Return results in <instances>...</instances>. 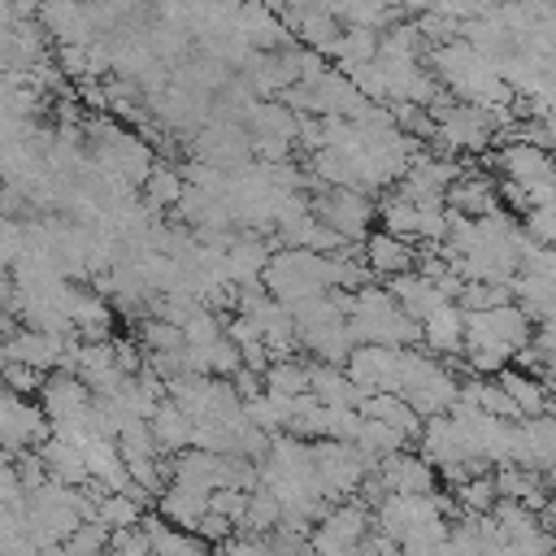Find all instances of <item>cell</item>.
I'll return each mask as SVG.
<instances>
[{
    "label": "cell",
    "mask_w": 556,
    "mask_h": 556,
    "mask_svg": "<svg viewBox=\"0 0 556 556\" xmlns=\"http://www.w3.org/2000/svg\"><path fill=\"white\" fill-rule=\"evenodd\" d=\"M4 382L17 395H39L43 382H48V369H35V365H22V361H4Z\"/></svg>",
    "instance_id": "obj_30"
},
{
    "label": "cell",
    "mask_w": 556,
    "mask_h": 556,
    "mask_svg": "<svg viewBox=\"0 0 556 556\" xmlns=\"http://www.w3.org/2000/svg\"><path fill=\"white\" fill-rule=\"evenodd\" d=\"M182 330H187V343H217V339H226V317H222L217 308L200 304L195 317H191Z\"/></svg>",
    "instance_id": "obj_29"
},
{
    "label": "cell",
    "mask_w": 556,
    "mask_h": 556,
    "mask_svg": "<svg viewBox=\"0 0 556 556\" xmlns=\"http://www.w3.org/2000/svg\"><path fill=\"white\" fill-rule=\"evenodd\" d=\"M495 165H500L504 178H513V182H521V187H534V182H543V178H556L552 152L539 148V143H526V139L504 143L500 156H495Z\"/></svg>",
    "instance_id": "obj_10"
},
{
    "label": "cell",
    "mask_w": 556,
    "mask_h": 556,
    "mask_svg": "<svg viewBox=\"0 0 556 556\" xmlns=\"http://www.w3.org/2000/svg\"><path fill=\"white\" fill-rule=\"evenodd\" d=\"M0 434H4V460H13L17 452L39 447L52 434V421H48V413H43V404L35 395H17V391L4 387V400H0Z\"/></svg>",
    "instance_id": "obj_4"
},
{
    "label": "cell",
    "mask_w": 556,
    "mask_h": 556,
    "mask_svg": "<svg viewBox=\"0 0 556 556\" xmlns=\"http://www.w3.org/2000/svg\"><path fill=\"white\" fill-rule=\"evenodd\" d=\"M421 348H430L434 356H456L465 352V308L456 300H447L439 313H430L421 321Z\"/></svg>",
    "instance_id": "obj_12"
},
{
    "label": "cell",
    "mask_w": 556,
    "mask_h": 556,
    "mask_svg": "<svg viewBox=\"0 0 556 556\" xmlns=\"http://www.w3.org/2000/svg\"><path fill=\"white\" fill-rule=\"evenodd\" d=\"M356 443L369 452V456H395V452H404L413 439L404 434V430H395V426H387L382 417H365V426H361V434H356Z\"/></svg>",
    "instance_id": "obj_23"
},
{
    "label": "cell",
    "mask_w": 556,
    "mask_h": 556,
    "mask_svg": "<svg viewBox=\"0 0 556 556\" xmlns=\"http://www.w3.org/2000/svg\"><path fill=\"white\" fill-rule=\"evenodd\" d=\"M235 26H239V35H243L256 52L291 48V39H287V35H295L269 0H243V9H239V17H235Z\"/></svg>",
    "instance_id": "obj_7"
},
{
    "label": "cell",
    "mask_w": 556,
    "mask_h": 556,
    "mask_svg": "<svg viewBox=\"0 0 556 556\" xmlns=\"http://www.w3.org/2000/svg\"><path fill=\"white\" fill-rule=\"evenodd\" d=\"M109 543H113V530H109L104 521H83V526L65 539V547H70L74 556H109Z\"/></svg>",
    "instance_id": "obj_27"
},
{
    "label": "cell",
    "mask_w": 556,
    "mask_h": 556,
    "mask_svg": "<svg viewBox=\"0 0 556 556\" xmlns=\"http://www.w3.org/2000/svg\"><path fill=\"white\" fill-rule=\"evenodd\" d=\"M378 43H382V30H369V26H348L334 43H330V61H339V70L348 65H361V61H374L378 56Z\"/></svg>",
    "instance_id": "obj_20"
},
{
    "label": "cell",
    "mask_w": 556,
    "mask_h": 556,
    "mask_svg": "<svg viewBox=\"0 0 556 556\" xmlns=\"http://www.w3.org/2000/svg\"><path fill=\"white\" fill-rule=\"evenodd\" d=\"M265 391H278V395H304L313 391V378H308V361H274L269 374H265Z\"/></svg>",
    "instance_id": "obj_24"
},
{
    "label": "cell",
    "mask_w": 556,
    "mask_h": 556,
    "mask_svg": "<svg viewBox=\"0 0 556 556\" xmlns=\"http://www.w3.org/2000/svg\"><path fill=\"white\" fill-rule=\"evenodd\" d=\"M447 208H456L465 217H491V213L504 208L500 187L486 174H473V156H465V174L447 187Z\"/></svg>",
    "instance_id": "obj_8"
},
{
    "label": "cell",
    "mask_w": 556,
    "mask_h": 556,
    "mask_svg": "<svg viewBox=\"0 0 556 556\" xmlns=\"http://www.w3.org/2000/svg\"><path fill=\"white\" fill-rule=\"evenodd\" d=\"M230 382L239 387V395H243V400H252V395H261V391H265V374H256V369H248V365H243L239 374H230Z\"/></svg>",
    "instance_id": "obj_32"
},
{
    "label": "cell",
    "mask_w": 556,
    "mask_h": 556,
    "mask_svg": "<svg viewBox=\"0 0 556 556\" xmlns=\"http://www.w3.org/2000/svg\"><path fill=\"white\" fill-rule=\"evenodd\" d=\"M365 261H369V269H374V278H395V274H408V269H417V261H421V252L413 248V239H404V235H391V230H374L369 239H365Z\"/></svg>",
    "instance_id": "obj_11"
},
{
    "label": "cell",
    "mask_w": 556,
    "mask_h": 556,
    "mask_svg": "<svg viewBox=\"0 0 556 556\" xmlns=\"http://www.w3.org/2000/svg\"><path fill=\"white\" fill-rule=\"evenodd\" d=\"M291 30L300 35V43L304 48H317L321 56L330 52V43L343 35V26H339V17L330 13V9H308V13H300L295 22H291Z\"/></svg>",
    "instance_id": "obj_21"
},
{
    "label": "cell",
    "mask_w": 556,
    "mask_h": 556,
    "mask_svg": "<svg viewBox=\"0 0 556 556\" xmlns=\"http://www.w3.org/2000/svg\"><path fill=\"white\" fill-rule=\"evenodd\" d=\"M152 421V434H156V443H161V452H182V447H191V430H195V417L178 404V400H161L156 404V413L148 417Z\"/></svg>",
    "instance_id": "obj_16"
},
{
    "label": "cell",
    "mask_w": 556,
    "mask_h": 556,
    "mask_svg": "<svg viewBox=\"0 0 556 556\" xmlns=\"http://www.w3.org/2000/svg\"><path fill=\"white\" fill-rule=\"evenodd\" d=\"M313 213L326 222V226H334L343 239H369L374 230V217H378V200L369 195V191H361V187H321L317 195H313Z\"/></svg>",
    "instance_id": "obj_3"
},
{
    "label": "cell",
    "mask_w": 556,
    "mask_h": 556,
    "mask_svg": "<svg viewBox=\"0 0 556 556\" xmlns=\"http://www.w3.org/2000/svg\"><path fill=\"white\" fill-rule=\"evenodd\" d=\"M195 534L208 543V547H217V543H226V539H235L239 534V526L226 517V513H217V508H208L200 521H195Z\"/></svg>",
    "instance_id": "obj_31"
},
{
    "label": "cell",
    "mask_w": 556,
    "mask_h": 556,
    "mask_svg": "<svg viewBox=\"0 0 556 556\" xmlns=\"http://www.w3.org/2000/svg\"><path fill=\"white\" fill-rule=\"evenodd\" d=\"M274 300L282 304H300L308 295H321L330 291V256L326 252H313V248H278L265 265V278Z\"/></svg>",
    "instance_id": "obj_1"
},
{
    "label": "cell",
    "mask_w": 556,
    "mask_h": 556,
    "mask_svg": "<svg viewBox=\"0 0 556 556\" xmlns=\"http://www.w3.org/2000/svg\"><path fill=\"white\" fill-rule=\"evenodd\" d=\"M452 495L460 500L465 513H491L500 504V486H495V469L491 473H473L460 486H452Z\"/></svg>",
    "instance_id": "obj_26"
},
{
    "label": "cell",
    "mask_w": 556,
    "mask_h": 556,
    "mask_svg": "<svg viewBox=\"0 0 556 556\" xmlns=\"http://www.w3.org/2000/svg\"><path fill=\"white\" fill-rule=\"evenodd\" d=\"M478 517H482V513H460V517L452 521L447 543H452L456 556H482V526H478Z\"/></svg>",
    "instance_id": "obj_28"
},
{
    "label": "cell",
    "mask_w": 556,
    "mask_h": 556,
    "mask_svg": "<svg viewBox=\"0 0 556 556\" xmlns=\"http://www.w3.org/2000/svg\"><path fill=\"white\" fill-rule=\"evenodd\" d=\"M500 378V387L513 395V404L521 408V417H543V413H552V387L539 378V374H530V369H500L495 374Z\"/></svg>",
    "instance_id": "obj_15"
},
{
    "label": "cell",
    "mask_w": 556,
    "mask_h": 556,
    "mask_svg": "<svg viewBox=\"0 0 556 556\" xmlns=\"http://www.w3.org/2000/svg\"><path fill=\"white\" fill-rule=\"evenodd\" d=\"M39 456H43L48 473H52V478H61V482H70V486L91 482V469H87V452H83V443L65 439V434H48V439L39 443Z\"/></svg>",
    "instance_id": "obj_13"
},
{
    "label": "cell",
    "mask_w": 556,
    "mask_h": 556,
    "mask_svg": "<svg viewBox=\"0 0 556 556\" xmlns=\"http://www.w3.org/2000/svg\"><path fill=\"white\" fill-rule=\"evenodd\" d=\"M139 195H143V204H148V208H156V213L178 208V200L187 195V174H182V165H178V161L156 156V165H152V174L143 178Z\"/></svg>",
    "instance_id": "obj_14"
},
{
    "label": "cell",
    "mask_w": 556,
    "mask_h": 556,
    "mask_svg": "<svg viewBox=\"0 0 556 556\" xmlns=\"http://www.w3.org/2000/svg\"><path fill=\"white\" fill-rule=\"evenodd\" d=\"M74 334H48V330H35V326H17V330H4V361H22V365H35V369H61V356H65V343Z\"/></svg>",
    "instance_id": "obj_6"
},
{
    "label": "cell",
    "mask_w": 556,
    "mask_h": 556,
    "mask_svg": "<svg viewBox=\"0 0 556 556\" xmlns=\"http://www.w3.org/2000/svg\"><path fill=\"white\" fill-rule=\"evenodd\" d=\"M156 513H161L165 521L182 526V530H195V521L208 513V495H200V491L174 482V486H165V491L156 495Z\"/></svg>",
    "instance_id": "obj_19"
},
{
    "label": "cell",
    "mask_w": 556,
    "mask_h": 556,
    "mask_svg": "<svg viewBox=\"0 0 556 556\" xmlns=\"http://www.w3.org/2000/svg\"><path fill=\"white\" fill-rule=\"evenodd\" d=\"M143 526H148V534H152L156 556H213V552H208V543H204L195 530H182V526L165 521L161 513L143 517Z\"/></svg>",
    "instance_id": "obj_17"
},
{
    "label": "cell",
    "mask_w": 556,
    "mask_h": 556,
    "mask_svg": "<svg viewBox=\"0 0 556 556\" xmlns=\"http://www.w3.org/2000/svg\"><path fill=\"white\" fill-rule=\"evenodd\" d=\"M400 365H404V348L356 343V352L348 361V374L365 395H374V391H400Z\"/></svg>",
    "instance_id": "obj_5"
},
{
    "label": "cell",
    "mask_w": 556,
    "mask_h": 556,
    "mask_svg": "<svg viewBox=\"0 0 556 556\" xmlns=\"http://www.w3.org/2000/svg\"><path fill=\"white\" fill-rule=\"evenodd\" d=\"M378 217H382V230L391 235H404V239H417V226H421V204L395 182L382 200H378Z\"/></svg>",
    "instance_id": "obj_18"
},
{
    "label": "cell",
    "mask_w": 556,
    "mask_h": 556,
    "mask_svg": "<svg viewBox=\"0 0 556 556\" xmlns=\"http://www.w3.org/2000/svg\"><path fill=\"white\" fill-rule=\"evenodd\" d=\"M139 348L143 352H182L187 348V330L165 321V317H143L139 321Z\"/></svg>",
    "instance_id": "obj_25"
},
{
    "label": "cell",
    "mask_w": 556,
    "mask_h": 556,
    "mask_svg": "<svg viewBox=\"0 0 556 556\" xmlns=\"http://www.w3.org/2000/svg\"><path fill=\"white\" fill-rule=\"evenodd\" d=\"M278 526H282V500L269 486H256L252 500H248V513H243L239 534H269Z\"/></svg>",
    "instance_id": "obj_22"
},
{
    "label": "cell",
    "mask_w": 556,
    "mask_h": 556,
    "mask_svg": "<svg viewBox=\"0 0 556 556\" xmlns=\"http://www.w3.org/2000/svg\"><path fill=\"white\" fill-rule=\"evenodd\" d=\"M378 473L391 491L400 495H430L439 486V469L421 456V452H395V456H382L378 460Z\"/></svg>",
    "instance_id": "obj_9"
},
{
    "label": "cell",
    "mask_w": 556,
    "mask_h": 556,
    "mask_svg": "<svg viewBox=\"0 0 556 556\" xmlns=\"http://www.w3.org/2000/svg\"><path fill=\"white\" fill-rule=\"evenodd\" d=\"M313 460H317V478L326 500H348L361 491V482L378 469V456H369L361 443H343V439H313Z\"/></svg>",
    "instance_id": "obj_2"
}]
</instances>
